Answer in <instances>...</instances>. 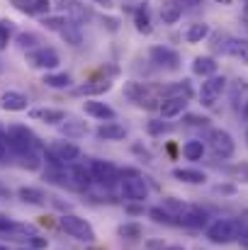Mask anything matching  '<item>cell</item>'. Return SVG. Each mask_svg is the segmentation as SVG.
Segmentation results:
<instances>
[{
	"label": "cell",
	"mask_w": 248,
	"mask_h": 250,
	"mask_svg": "<svg viewBox=\"0 0 248 250\" xmlns=\"http://www.w3.org/2000/svg\"><path fill=\"white\" fill-rule=\"evenodd\" d=\"M124 95H127L136 107H146V109H158L161 102H163L161 87H154V85H146V83H136V81L124 85Z\"/></svg>",
	"instance_id": "cell-1"
},
{
	"label": "cell",
	"mask_w": 248,
	"mask_h": 250,
	"mask_svg": "<svg viewBox=\"0 0 248 250\" xmlns=\"http://www.w3.org/2000/svg\"><path fill=\"white\" fill-rule=\"evenodd\" d=\"M81 158V148L71 141H56L51 148L44 151V161L49 163V167H66L73 166Z\"/></svg>",
	"instance_id": "cell-2"
},
{
	"label": "cell",
	"mask_w": 248,
	"mask_h": 250,
	"mask_svg": "<svg viewBox=\"0 0 248 250\" xmlns=\"http://www.w3.org/2000/svg\"><path fill=\"white\" fill-rule=\"evenodd\" d=\"M59 226H61V231H66L71 238H76V241H83V243H95V229L90 226V221H85L83 216L78 214H64L61 219H59Z\"/></svg>",
	"instance_id": "cell-3"
},
{
	"label": "cell",
	"mask_w": 248,
	"mask_h": 250,
	"mask_svg": "<svg viewBox=\"0 0 248 250\" xmlns=\"http://www.w3.org/2000/svg\"><path fill=\"white\" fill-rule=\"evenodd\" d=\"M5 141H7V148H12L15 153L34 151V148L39 146L34 131L27 129V126H22V124H12V126H7V131H5Z\"/></svg>",
	"instance_id": "cell-4"
},
{
	"label": "cell",
	"mask_w": 248,
	"mask_h": 250,
	"mask_svg": "<svg viewBox=\"0 0 248 250\" xmlns=\"http://www.w3.org/2000/svg\"><path fill=\"white\" fill-rule=\"evenodd\" d=\"M241 226H244V224L236 221V219H217L214 224L207 226V238H209L212 243H219V246L231 243V241H239Z\"/></svg>",
	"instance_id": "cell-5"
},
{
	"label": "cell",
	"mask_w": 248,
	"mask_h": 250,
	"mask_svg": "<svg viewBox=\"0 0 248 250\" xmlns=\"http://www.w3.org/2000/svg\"><path fill=\"white\" fill-rule=\"evenodd\" d=\"M27 63L32 66V68H37V71H54V68H59V63H61V56L56 54V49H51V46H37V49H32V51H27Z\"/></svg>",
	"instance_id": "cell-6"
},
{
	"label": "cell",
	"mask_w": 248,
	"mask_h": 250,
	"mask_svg": "<svg viewBox=\"0 0 248 250\" xmlns=\"http://www.w3.org/2000/svg\"><path fill=\"white\" fill-rule=\"evenodd\" d=\"M217 51H222L224 56H231L241 63L248 66V39H239V37H219L214 44Z\"/></svg>",
	"instance_id": "cell-7"
},
{
	"label": "cell",
	"mask_w": 248,
	"mask_h": 250,
	"mask_svg": "<svg viewBox=\"0 0 248 250\" xmlns=\"http://www.w3.org/2000/svg\"><path fill=\"white\" fill-rule=\"evenodd\" d=\"M209 148L214 151L217 158H231L234 151H236V144H234V136L226 131V129H212L209 131Z\"/></svg>",
	"instance_id": "cell-8"
},
{
	"label": "cell",
	"mask_w": 248,
	"mask_h": 250,
	"mask_svg": "<svg viewBox=\"0 0 248 250\" xmlns=\"http://www.w3.org/2000/svg\"><path fill=\"white\" fill-rule=\"evenodd\" d=\"M122 197L127 202H141L144 204V199L149 197V187L136 172H127L122 177Z\"/></svg>",
	"instance_id": "cell-9"
},
{
	"label": "cell",
	"mask_w": 248,
	"mask_h": 250,
	"mask_svg": "<svg viewBox=\"0 0 248 250\" xmlns=\"http://www.w3.org/2000/svg\"><path fill=\"white\" fill-rule=\"evenodd\" d=\"M90 175H92V182L97 185H105V187H112L117 180H119V170L112 166L110 161H100V158H92L90 161Z\"/></svg>",
	"instance_id": "cell-10"
},
{
	"label": "cell",
	"mask_w": 248,
	"mask_h": 250,
	"mask_svg": "<svg viewBox=\"0 0 248 250\" xmlns=\"http://www.w3.org/2000/svg\"><path fill=\"white\" fill-rule=\"evenodd\" d=\"M224 90H226V78H224V76L204 78V83H202V87H200V102H202L204 107H212V104L222 97Z\"/></svg>",
	"instance_id": "cell-11"
},
{
	"label": "cell",
	"mask_w": 248,
	"mask_h": 250,
	"mask_svg": "<svg viewBox=\"0 0 248 250\" xmlns=\"http://www.w3.org/2000/svg\"><path fill=\"white\" fill-rule=\"evenodd\" d=\"M175 221H178L180 226L202 229V226L207 224V211H204V209H200V207H195V204H185V202H182L180 211L175 214Z\"/></svg>",
	"instance_id": "cell-12"
},
{
	"label": "cell",
	"mask_w": 248,
	"mask_h": 250,
	"mask_svg": "<svg viewBox=\"0 0 248 250\" xmlns=\"http://www.w3.org/2000/svg\"><path fill=\"white\" fill-rule=\"evenodd\" d=\"M149 56H151V63H156V66L163 68V71H178V68H180V54H178L175 49L151 46Z\"/></svg>",
	"instance_id": "cell-13"
},
{
	"label": "cell",
	"mask_w": 248,
	"mask_h": 250,
	"mask_svg": "<svg viewBox=\"0 0 248 250\" xmlns=\"http://www.w3.org/2000/svg\"><path fill=\"white\" fill-rule=\"evenodd\" d=\"M10 5L22 15H32V17H46L51 10V0H10Z\"/></svg>",
	"instance_id": "cell-14"
},
{
	"label": "cell",
	"mask_w": 248,
	"mask_h": 250,
	"mask_svg": "<svg viewBox=\"0 0 248 250\" xmlns=\"http://www.w3.org/2000/svg\"><path fill=\"white\" fill-rule=\"evenodd\" d=\"M107 90H112V81L110 78H97V81H85V83L76 85L71 92L76 97H95V95H102Z\"/></svg>",
	"instance_id": "cell-15"
},
{
	"label": "cell",
	"mask_w": 248,
	"mask_h": 250,
	"mask_svg": "<svg viewBox=\"0 0 248 250\" xmlns=\"http://www.w3.org/2000/svg\"><path fill=\"white\" fill-rule=\"evenodd\" d=\"M27 104H29L27 95H22L17 90H5L0 95V109H5V112H24Z\"/></svg>",
	"instance_id": "cell-16"
},
{
	"label": "cell",
	"mask_w": 248,
	"mask_h": 250,
	"mask_svg": "<svg viewBox=\"0 0 248 250\" xmlns=\"http://www.w3.org/2000/svg\"><path fill=\"white\" fill-rule=\"evenodd\" d=\"M59 134L66 136V139H83L88 134V124L83 119H78V117H66L59 124Z\"/></svg>",
	"instance_id": "cell-17"
},
{
	"label": "cell",
	"mask_w": 248,
	"mask_h": 250,
	"mask_svg": "<svg viewBox=\"0 0 248 250\" xmlns=\"http://www.w3.org/2000/svg\"><path fill=\"white\" fill-rule=\"evenodd\" d=\"M29 117L34 122H44V124H61L66 119V112L56 109V107H34V109H29Z\"/></svg>",
	"instance_id": "cell-18"
},
{
	"label": "cell",
	"mask_w": 248,
	"mask_h": 250,
	"mask_svg": "<svg viewBox=\"0 0 248 250\" xmlns=\"http://www.w3.org/2000/svg\"><path fill=\"white\" fill-rule=\"evenodd\" d=\"M95 136L100 141H122V139H127V129L117 122H105L95 129Z\"/></svg>",
	"instance_id": "cell-19"
},
{
	"label": "cell",
	"mask_w": 248,
	"mask_h": 250,
	"mask_svg": "<svg viewBox=\"0 0 248 250\" xmlns=\"http://www.w3.org/2000/svg\"><path fill=\"white\" fill-rule=\"evenodd\" d=\"M66 12H68V20L76 24H85L92 17V7L81 0H66Z\"/></svg>",
	"instance_id": "cell-20"
},
{
	"label": "cell",
	"mask_w": 248,
	"mask_h": 250,
	"mask_svg": "<svg viewBox=\"0 0 248 250\" xmlns=\"http://www.w3.org/2000/svg\"><path fill=\"white\" fill-rule=\"evenodd\" d=\"M83 109H85V114H90V117H95V119H102V122H112V119L117 117L110 104L95 102V100H85V102H83Z\"/></svg>",
	"instance_id": "cell-21"
},
{
	"label": "cell",
	"mask_w": 248,
	"mask_h": 250,
	"mask_svg": "<svg viewBox=\"0 0 248 250\" xmlns=\"http://www.w3.org/2000/svg\"><path fill=\"white\" fill-rule=\"evenodd\" d=\"M185 109H187V100L185 97H165L163 102H161V107H158V112H161L163 119L180 117Z\"/></svg>",
	"instance_id": "cell-22"
},
{
	"label": "cell",
	"mask_w": 248,
	"mask_h": 250,
	"mask_svg": "<svg viewBox=\"0 0 248 250\" xmlns=\"http://www.w3.org/2000/svg\"><path fill=\"white\" fill-rule=\"evenodd\" d=\"M217 68H219V63H217L212 56H197V59L192 61V73L200 76V78H212V76H217Z\"/></svg>",
	"instance_id": "cell-23"
},
{
	"label": "cell",
	"mask_w": 248,
	"mask_h": 250,
	"mask_svg": "<svg viewBox=\"0 0 248 250\" xmlns=\"http://www.w3.org/2000/svg\"><path fill=\"white\" fill-rule=\"evenodd\" d=\"M17 197L24 202V204H32V207H42V204H46V192L44 189H39V187H20L17 189Z\"/></svg>",
	"instance_id": "cell-24"
},
{
	"label": "cell",
	"mask_w": 248,
	"mask_h": 250,
	"mask_svg": "<svg viewBox=\"0 0 248 250\" xmlns=\"http://www.w3.org/2000/svg\"><path fill=\"white\" fill-rule=\"evenodd\" d=\"M173 177L180 182H187V185H204V180H207V175L202 170H195V167H175Z\"/></svg>",
	"instance_id": "cell-25"
},
{
	"label": "cell",
	"mask_w": 248,
	"mask_h": 250,
	"mask_svg": "<svg viewBox=\"0 0 248 250\" xmlns=\"http://www.w3.org/2000/svg\"><path fill=\"white\" fill-rule=\"evenodd\" d=\"M209 37V24L207 22H192L187 29H185V42L187 44H200Z\"/></svg>",
	"instance_id": "cell-26"
},
{
	"label": "cell",
	"mask_w": 248,
	"mask_h": 250,
	"mask_svg": "<svg viewBox=\"0 0 248 250\" xmlns=\"http://www.w3.org/2000/svg\"><path fill=\"white\" fill-rule=\"evenodd\" d=\"M61 39L66 42V44H71V46H81L83 44V32H81V24H76V22H71V20H66V24L61 27Z\"/></svg>",
	"instance_id": "cell-27"
},
{
	"label": "cell",
	"mask_w": 248,
	"mask_h": 250,
	"mask_svg": "<svg viewBox=\"0 0 248 250\" xmlns=\"http://www.w3.org/2000/svg\"><path fill=\"white\" fill-rule=\"evenodd\" d=\"M42 83L46 85V87H51V90H66V87H71L73 78L68 73H44V81Z\"/></svg>",
	"instance_id": "cell-28"
},
{
	"label": "cell",
	"mask_w": 248,
	"mask_h": 250,
	"mask_svg": "<svg viewBox=\"0 0 248 250\" xmlns=\"http://www.w3.org/2000/svg\"><path fill=\"white\" fill-rule=\"evenodd\" d=\"M134 17V27H136V32L139 34H151V12H149V7H144V10H139V12H134L132 15Z\"/></svg>",
	"instance_id": "cell-29"
},
{
	"label": "cell",
	"mask_w": 248,
	"mask_h": 250,
	"mask_svg": "<svg viewBox=\"0 0 248 250\" xmlns=\"http://www.w3.org/2000/svg\"><path fill=\"white\" fill-rule=\"evenodd\" d=\"M180 17H182V7L175 5L173 0H168L163 7H161V20H163V24H175Z\"/></svg>",
	"instance_id": "cell-30"
},
{
	"label": "cell",
	"mask_w": 248,
	"mask_h": 250,
	"mask_svg": "<svg viewBox=\"0 0 248 250\" xmlns=\"http://www.w3.org/2000/svg\"><path fill=\"white\" fill-rule=\"evenodd\" d=\"M182 156H185L187 161H202V156H204V144L197 141V139L187 141V144L182 146Z\"/></svg>",
	"instance_id": "cell-31"
},
{
	"label": "cell",
	"mask_w": 248,
	"mask_h": 250,
	"mask_svg": "<svg viewBox=\"0 0 248 250\" xmlns=\"http://www.w3.org/2000/svg\"><path fill=\"white\" fill-rule=\"evenodd\" d=\"M12 34H15V22L7 20V17H2L0 20V51L7 49V44L12 42Z\"/></svg>",
	"instance_id": "cell-32"
},
{
	"label": "cell",
	"mask_w": 248,
	"mask_h": 250,
	"mask_svg": "<svg viewBox=\"0 0 248 250\" xmlns=\"http://www.w3.org/2000/svg\"><path fill=\"white\" fill-rule=\"evenodd\" d=\"M141 233H144V229L139 224H122L117 229V236L119 238H127V241H136V238H141Z\"/></svg>",
	"instance_id": "cell-33"
},
{
	"label": "cell",
	"mask_w": 248,
	"mask_h": 250,
	"mask_svg": "<svg viewBox=\"0 0 248 250\" xmlns=\"http://www.w3.org/2000/svg\"><path fill=\"white\" fill-rule=\"evenodd\" d=\"M17 156V161H20V166L27 167V170H39L42 167V161H39V156L34 153V151H24V153H15Z\"/></svg>",
	"instance_id": "cell-34"
},
{
	"label": "cell",
	"mask_w": 248,
	"mask_h": 250,
	"mask_svg": "<svg viewBox=\"0 0 248 250\" xmlns=\"http://www.w3.org/2000/svg\"><path fill=\"white\" fill-rule=\"evenodd\" d=\"M149 216H151L156 224H165V226H175V224H178L175 216H170L163 207H154V209H149Z\"/></svg>",
	"instance_id": "cell-35"
},
{
	"label": "cell",
	"mask_w": 248,
	"mask_h": 250,
	"mask_svg": "<svg viewBox=\"0 0 248 250\" xmlns=\"http://www.w3.org/2000/svg\"><path fill=\"white\" fill-rule=\"evenodd\" d=\"M15 42H17V46H20V49L32 51V49H34V44H39V37H37V34H32V32H22V34H17V37H15Z\"/></svg>",
	"instance_id": "cell-36"
},
{
	"label": "cell",
	"mask_w": 248,
	"mask_h": 250,
	"mask_svg": "<svg viewBox=\"0 0 248 250\" xmlns=\"http://www.w3.org/2000/svg\"><path fill=\"white\" fill-rule=\"evenodd\" d=\"M66 20L68 17H59V15H46V17H42V24L49 29V32H61V27L66 24Z\"/></svg>",
	"instance_id": "cell-37"
},
{
	"label": "cell",
	"mask_w": 248,
	"mask_h": 250,
	"mask_svg": "<svg viewBox=\"0 0 248 250\" xmlns=\"http://www.w3.org/2000/svg\"><path fill=\"white\" fill-rule=\"evenodd\" d=\"M119 2H122L119 7H122L124 12H129V15H134V12H139V10L149 7V5H146L149 0H119Z\"/></svg>",
	"instance_id": "cell-38"
},
{
	"label": "cell",
	"mask_w": 248,
	"mask_h": 250,
	"mask_svg": "<svg viewBox=\"0 0 248 250\" xmlns=\"http://www.w3.org/2000/svg\"><path fill=\"white\" fill-rule=\"evenodd\" d=\"M100 24H102V29H107V32H117V29H119V17L102 15V17H100Z\"/></svg>",
	"instance_id": "cell-39"
},
{
	"label": "cell",
	"mask_w": 248,
	"mask_h": 250,
	"mask_svg": "<svg viewBox=\"0 0 248 250\" xmlns=\"http://www.w3.org/2000/svg\"><path fill=\"white\" fill-rule=\"evenodd\" d=\"M146 129H149V134L158 136V134H168V131H170V124H165V122H156V119H154V122H149V126H146Z\"/></svg>",
	"instance_id": "cell-40"
},
{
	"label": "cell",
	"mask_w": 248,
	"mask_h": 250,
	"mask_svg": "<svg viewBox=\"0 0 248 250\" xmlns=\"http://www.w3.org/2000/svg\"><path fill=\"white\" fill-rule=\"evenodd\" d=\"M175 5H180L182 10H200L202 7V0H173Z\"/></svg>",
	"instance_id": "cell-41"
},
{
	"label": "cell",
	"mask_w": 248,
	"mask_h": 250,
	"mask_svg": "<svg viewBox=\"0 0 248 250\" xmlns=\"http://www.w3.org/2000/svg\"><path fill=\"white\" fill-rule=\"evenodd\" d=\"M234 177H239L241 182H248V163H241V166H236L234 170Z\"/></svg>",
	"instance_id": "cell-42"
},
{
	"label": "cell",
	"mask_w": 248,
	"mask_h": 250,
	"mask_svg": "<svg viewBox=\"0 0 248 250\" xmlns=\"http://www.w3.org/2000/svg\"><path fill=\"white\" fill-rule=\"evenodd\" d=\"M15 229V221L12 219H7V216H2L0 214V233H10Z\"/></svg>",
	"instance_id": "cell-43"
},
{
	"label": "cell",
	"mask_w": 248,
	"mask_h": 250,
	"mask_svg": "<svg viewBox=\"0 0 248 250\" xmlns=\"http://www.w3.org/2000/svg\"><path fill=\"white\" fill-rule=\"evenodd\" d=\"M212 192H214V194H234L236 187H234V185H217Z\"/></svg>",
	"instance_id": "cell-44"
},
{
	"label": "cell",
	"mask_w": 248,
	"mask_h": 250,
	"mask_svg": "<svg viewBox=\"0 0 248 250\" xmlns=\"http://www.w3.org/2000/svg\"><path fill=\"white\" fill-rule=\"evenodd\" d=\"M29 243H32V248H46L49 243H46V238H39V236H34V238H29Z\"/></svg>",
	"instance_id": "cell-45"
},
{
	"label": "cell",
	"mask_w": 248,
	"mask_h": 250,
	"mask_svg": "<svg viewBox=\"0 0 248 250\" xmlns=\"http://www.w3.org/2000/svg\"><path fill=\"white\" fill-rule=\"evenodd\" d=\"M239 243H241V246H246V248H248V226H246V224L241 226V233H239Z\"/></svg>",
	"instance_id": "cell-46"
},
{
	"label": "cell",
	"mask_w": 248,
	"mask_h": 250,
	"mask_svg": "<svg viewBox=\"0 0 248 250\" xmlns=\"http://www.w3.org/2000/svg\"><path fill=\"white\" fill-rule=\"evenodd\" d=\"M207 122H209V119H207V117H192V114H190V117H187V124H192V126H195V124H202V126H204V124H207Z\"/></svg>",
	"instance_id": "cell-47"
},
{
	"label": "cell",
	"mask_w": 248,
	"mask_h": 250,
	"mask_svg": "<svg viewBox=\"0 0 248 250\" xmlns=\"http://www.w3.org/2000/svg\"><path fill=\"white\" fill-rule=\"evenodd\" d=\"M95 5H100V7H105V10H110V7H114V0H92Z\"/></svg>",
	"instance_id": "cell-48"
},
{
	"label": "cell",
	"mask_w": 248,
	"mask_h": 250,
	"mask_svg": "<svg viewBox=\"0 0 248 250\" xmlns=\"http://www.w3.org/2000/svg\"><path fill=\"white\" fill-rule=\"evenodd\" d=\"M5 158H7V144L0 141V163H5Z\"/></svg>",
	"instance_id": "cell-49"
},
{
	"label": "cell",
	"mask_w": 248,
	"mask_h": 250,
	"mask_svg": "<svg viewBox=\"0 0 248 250\" xmlns=\"http://www.w3.org/2000/svg\"><path fill=\"white\" fill-rule=\"evenodd\" d=\"M127 211H129V214H144V207H129Z\"/></svg>",
	"instance_id": "cell-50"
},
{
	"label": "cell",
	"mask_w": 248,
	"mask_h": 250,
	"mask_svg": "<svg viewBox=\"0 0 248 250\" xmlns=\"http://www.w3.org/2000/svg\"><path fill=\"white\" fill-rule=\"evenodd\" d=\"M163 250H185V248H182V246H165Z\"/></svg>",
	"instance_id": "cell-51"
},
{
	"label": "cell",
	"mask_w": 248,
	"mask_h": 250,
	"mask_svg": "<svg viewBox=\"0 0 248 250\" xmlns=\"http://www.w3.org/2000/svg\"><path fill=\"white\" fill-rule=\"evenodd\" d=\"M214 2H222V5H231V0H214Z\"/></svg>",
	"instance_id": "cell-52"
},
{
	"label": "cell",
	"mask_w": 248,
	"mask_h": 250,
	"mask_svg": "<svg viewBox=\"0 0 248 250\" xmlns=\"http://www.w3.org/2000/svg\"><path fill=\"white\" fill-rule=\"evenodd\" d=\"M0 141H5V129L0 126Z\"/></svg>",
	"instance_id": "cell-53"
},
{
	"label": "cell",
	"mask_w": 248,
	"mask_h": 250,
	"mask_svg": "<svg viewBox=\"0 0 248 250\" xmlns=\"http://www.w3.org/2000/svg\"><path fill=\"white\" fill-rule=\"evenodd\" d=\"M0 250H10V248H7V246H0Z\"/></svg>",
	"instance_id": "cell-54"
},
{
	"label": "cell",
	"mask_w": 248,
	"mask_h": 250,
	"mask_svg": "<svg viewBox=\"0 0 248 250\" xmlns=\"http://www.w3.org/2000/svg\"><path fill=\"white\" fill-rule=\"evenodd\" d=\"M246 12H248V0H246Z\"/></svg>",
	"instance_id": "cell-55"
},
{
	"label": "cell",
	"mask_w": 248,
	"mask_h": 250,
	"mask_svg": "<svg viewBox=\"0 0 248 250\" xmlns=\"http://www.w3.org/2000/svg\"><path fill=\"white\" fill-rule=\"evenodd\" d=\"M246 141H248V131H246Z\"/></svg>",
	"instance_id": "cell-56"
},
{
	"label": "cell",
	"mask_w": 248,
	"mask_h": 250,
	"mask_svg": "<svg viewBox=\"0 0 248 250\" xmlns=\"http://www.w3.org/2000/svg\"><path fill=\"white\" fill-rule=\"evenodd\" d=\"M0 71H2V63H0Z\"/></svg>",
	"instance_id": "cell-57"
},
{
	"label": "cell",
	"mask_w": 248,
	"mask_h": 250,
	"mask_svg": "<svg viewBox=\"0 0 248 250\" xmlns=\"http://www.w3.org/2000/svg\"><path fill=\"white\" fill-rule=\"evenodd\" d=\"M197 250H202V248H197Z\"/></svg>",
	"instance_id": "cell-58"
},
{
	"label": "cell",
	"mask_w": 248,
	"mask_h": 250,
	"mask_svg": "<svg viewBox=\"0 0 248 250\" xmlns=\"http://www.w3.org/2000/svg\"><path fill=\"white\" fill-rule=\"evenodd\" d=\"M22 250H24V248H22Z\"/></svg>",
	"instance_id": "cell-59"
}]
</instances>
